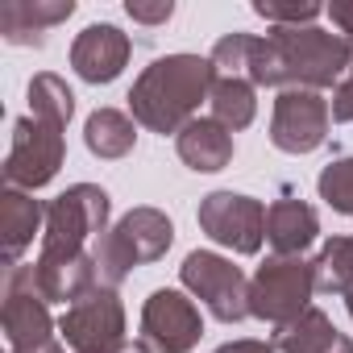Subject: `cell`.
Returning <instances> with one entry per match:
<instances>
[{"instance_id":"obj_1","label":"cell","mask_w":353,"mask_h":353,"mask_svg":"<svg viewBox=\"0 0 353 353\" xmlns=\"http://www.w3.org/2000/svg\"><path fill=\"white\" fill-rule=\"evenodd\" d=\"M212 88H216L212 59L166 54L137 75V83L129 92V108H133V121L145 125L150 133L179 137V129L196 121V108L204 100H212Z\"/></svg>"},{"instance_id":"obj_2","label":"cell","mask_w":353,"mask_h":353,"mask_svg":"<svg viewBox=\"0 0 353 353\" xmlns=\"http://www.w3.org/2000/svg\"><path fill=\"white\" fill-rule=\"evenodd\" d=\"M170 241H174V225H170L166 212H158V208H133V212H125L92 245V262H96L100 287L117 291V283H125L133 266L158 262L170 250Z\"/></svg>"},{"instance_id":"obj_3","label":"cell","mask_w":353,"mask_h":353,"mask_svg":"<svg viewBox=\"0 0 353 353\" xmlns=\"http://www.w3.org/2000/svg\"><path fill=\"white\" fill-rule=\"evenodd\" d=\"M274 50H279V67H283V92L287 88H307L320 92L328 83H336L341 75L353 71V42L345 34H328L316 26H279L270 34Z\"/></svg>"},{"instance_id":"obj_4","label":"cell","mask_w":353,"mask_h":353,"mask_svg":"<svg viewBox=\"0 0 353 353\" xmlns=\"http://www.w3.org/2000/svg\"><path fill=\"white\" fill-rule=\"evenodd\" d=\"M108 192L96 183H75L46 208L42 229V254L38 258H79L88 254V241L108 233Z\"/></svg>"},{"instance_id":"obj_5","label":"cell","mask_w":353,"mask_h":353,"mask_svg":"<svg viewBox=\"0 0 353 353\" xmlns=\"http://www.w3.org/2000/svg\"><path fill=\"white\" fill-rule=\"evenodd\" d=\"M316 295V270L303 258H270L266 266H258V274L250 279V316L283 328L295 316H303L312 307Z\"/></svg>"},{"instance_id":"obj_6","label":"cell","mask_w":353,"mask_h":353,"mask_svg":"<svg viewBox=\"0 0 353 353\" xmlns=\"http://www.w3.org/2000/svg\"><path fill=\"white\" fill-rule=\"evenodd\" d=\"M63 129L67 125H54V121H42V117H21L13 125V145H9V158H5V183L17 188V192H34V188H46L63 158H67V141H63Z\"/></svg>"},{"instance_id":"obj_7","label":"cell","mask_w":353,"mask_h":353,"mask_svg":"<svg viewBox=\"0 0 353 353\" xmlns=\"http://www.w3.org/2000/svg\"><path fill=\"white\" fill-rule=\"evenodd\" d=\"M179 279H183V287H188L221 324H237V320L250 316V279H245L241 266H233L229 258L208 254V250H196V254L183 258Z\"/></svg>"},{"instance_id":"obj_8","label":"cell","mask_w":353,"mask_h":353,"mask_svg":"<svg viewBox=\"0 0 353 353\" xmlns=\"http://www.w3.org/2000/svg\"><path fill=\"white\" fill-rule=\"evenodd\" d=\"M200 229L233 250V254H258L262 241H266V204L254 200V196H241V192H212L200 200Z\"/></svg>"},{"instance_id":"obj_9","label":"cell","mask_w":353,"mask_h":353,"mask_svg":"<svg viewBox=\"0 0 353 353\" xmlns=\"http://www.w3.org/2000/svg\"><path fill=\"white\" fill-rule=\"evenodd\" d=\"M63 341L75 353H117L125 345V307L112 287H96L75 299L59 320Z\"/></svg>"},{"instance_id":"obj_10","label":"cell","mask_w":353,"mask_h":353,"mask_svg":"<svg viewBox=\"0 0 353 353\" xmlns=\"http://www.w3.org/2000/svg\"><path fill=\"white\" fill-rule=\"evenodd\" d=\"M328 121H332V104L320 92L287 88V92H279L274 112H270V141L283 154H312L324 145Z\"/></svg>"},{"instance_id":"obj_11","label":"cell","mask_w":353,"mask_h":353,"mask_svg":"<svg viewBox=\"0 0 353 353\" xmlns=\"http://www.w3.org/2000/svg\"><path fill=\"white\" fill-rule=\"evenodd\" d=\"M5 336H9V353H26V349H38L46 341H54L50 303L38 291L34 266H13L9 270V283H5Z\"/></svg>"},{"instance_id":"obj_12","label":"cell","mask_w":353,"mask_h":353,"mask_svg":"<svg viewBox=\"0 0 353 353\" xmlns=\"http://www.w3.org/2000/svg\"><path fill=\"white\" fill-rule=\"evenodd\" d=\"M200 307L183 291H154L141 307V341L158 353H192L200 341Z\"/></svg>"},{"instance_id":"obj_13","label":"cell","mask_w":353,"mask_h":353,"mask_svg":"<svg viewBox=\"0 0 353 353\" xmlns=\"http://www.w3.org/2000/svg\"><path fill=\"white\" fill-rule=\"evenodd\" d=\"M133 54V42L117 26H88L71 42V67L88 83H112Z\"/></svg>"},{"instance_id":"obj_14","label":"cell","mask_w":353,"mask_h":353,"mask_svg":"<svg viewBox=\"0 0 353 353\" xmlns=\"http://www.w3.org/2000/svg\"><path fill=\"white\" fill-rule=\"evenodd\" d=\"M316 233H320V216L312 204L287 196L266 208V241L279 258H303V250L316 241Z\"/></svg>"},{"instance_id":"obj_15","label":"cell","mask_w":353,"mask_h":353,"mask_svg":"<svg viewBox=\"0 0 353 353\" xmlns=\"http://www.w3.org/2000/svg\"><path fill=\"white\" fill-rule=\"evenodd\" d=\"M174 150H179V158L200 170V174H212V170H225L233 162V133L212 121V117H196L192 125L179 129V137H174Z\"/></svg>"},{"instance_id":"obj_16","label":"cell","mask_w":353,"mask_h":353,"mask_svg":"<svg viewBox=\"0 0 353 353\" xmlns=\"http://www.w3.org/2000/svg\"><path fill=\"white\" fill-rule=\"evenodd\" d=\"M38 229H46V208L30 192L9 188L5 196H0V250H5V266L9 270L34 245V233Z\"/></svg>"},{"instance_id":"obj_17","label":"cell","mask_w":353,"mask_h":353,"mask_svg":"<svg viewBox=\"0 0 353 353\" xmlns=\"http://www.w3.org/2000/svg\"><path fill=\"white\" fill-rule=\"evenodd\" d=\"M75 13L71 0H54V5H42V0H9L0 5V34H5L13 46H42L46 42V30L67 21Z\"/></svg>"},{"instance_id":"obj_18","label":"cell","mask_w":353,"mask_h":353,"mask_svg":"<svg viewBox=\"0 0 353 353\" xmlns=\"http://www.w3.org/2000/svg\"><path fill=\"white\" fill-rule=\"evenodd\" d=\"M274 349L279 353H353V341L320 307H307L303 316H295L274 332Z\"/></svg>"},{"instance_id":"obj_19","label":"cell","mask_w":353,"mask_h":353,"mask_svg":"<svg viewBox=\"0 0 353 353\" xmlns=\"http://www.w3.org/2000/svg\"><path fill=\"white\" fill-rule=\"evenodd\" d=\"M83 141L96 158H125L137 141V121H129L117 108H96L83 125Z\"/></svg>"},{"instance_id":"obj_20","label":"cell","mask_w":353,"mask_h":353,"mask_svg":"<svg viewBox=\"0 0 353 353\" xmlns=\"http://www.w3.org/2000/svg\"><path fill=\"white\" fill-rule=\"evenodd\" d=\"M208 104H212V121H221L229 133L250 129V121L258 117V96L250 79H216Z\"/></svg>"},{"instance_id":"obj_21","label":"cell","mask_w":353,"mask_h":353,"mask_svg":"<svg viewBox=\"0 0 353 353\" xmlns=\"http://www.w3.org/2000/svg\"><path fill=\"white\" fill-rule=\"evenodd\" d=\"M312 270H316V291H324V295H349L353 291V237L324 241V250L312 262Z\"/></svg>"},{"instance_id":"obj_22","label":"cell","mask_w":353,"mask_h":353,"mask_svg":"<svg viewBox=\"0 0 353 353\" xmlns=\"http://www.w3.org/2000/svg\"><path fill=\"white\" fill-rule=\"evenodd\" d=\"M30 112L42 117V121L67 125L71 112H75V96H71V88H67L59 75L42 71V75H34V83H30Z\"/></svg>"},{"instance_id":"obj_23","label":"cell","mask_w":353,"mask_h":353,"mask_svg":"<svg viewBox=\"0 0 353 353\" xmlns=\"http://www.w3.org/2000/svg\"><path fill=\"white\" fill-rule=\"evenodd\" d=\"M316 192H320V200H324L332 212L353 216V158H332V162L320 170Z\"/></svg>"},{"instance_id":"obj_24","label":"cell","mask_w":353,"mask_h":353,"mask_svg":"<svg viewBox=\"0 0 353 353\" xmlns=\"http://www.w3.org/2000/svg\"><path fill=\"white\" fill-rule=\"evenodd\" d=\"M254 13L266 17V21H274V30L279 26L295 30V26H312L324 9L320 5H274V0H254Z\"/></svg>"},{"instance_id":"obj_25","label":"cell","mask_w":353,"mask_h":353,"mask_svg":"<svg viewBox=\"0 0 353 353\" xmlns=\"http://www.w3.org/2000/svg\"><path fill=\"white\" fill-rule=\"evenodd\" d=\"M125 13H129L133 21H141V26H162V21L174 17V5H170V0H162V5H137V0H129Z\"/></svg>"},{"instance_id":"obj_26","label":"cell","mask_w":353,"mask_h":353,"mask_svg":"<svg viewBox=\"0 0 353 353\" xmlns=\"http://www.w3.org/2000/svg\"><path fill=\"white\" fill-rule=\"evenodd\" d=\"M332 117L336 121H353V79H345L332 96Z\"/></svg>"},{"instance_id":"obj_27","label":"cell","mask_w":353,"mask_h":353,"mask_svg":"<svg viewBox=\"0 0 353 353\" xmlns=\"http://www.w3.org/2000/svg\"><path fill=\"white\" fill-rule=\"evenodd\" d=\"M328 17L341 26V34L353 42V0H336V5H328Z\"/></svg>"},{"instance_id":"obj_28","label":"cell","mask_w":353,"mask_h":353,"mask_svg":"<svg viewBox=\"0 0 353 353\" xmlns=\"http://www.w3.org/2000/svg\"><path fill=\"white\" fill-rule=\"evenodd\" d=\"M216 353H279V349L266 345V341H229V345H221Z\"/></svg>"},{"instance_id":"obj_29","label":"cell","mask_w":353,"mask_h":353,"mask_svg":"<svg viewBox=\"0 0 353 353\" xmlns=\"http://www.w3.org/2000/svg\"><path fill=\"white\" fill-rule=\"evenodd\" d=\"M117 353H154V349H150V345H145V341H133V345H121V349H117Z\"/></svg>"},{"instance_id":"obj_30","label":"cell","mask_w":353,"mask_h":353,"mask_svg":"<svg viewBox=\"0 0 353 353\" xmlns=\"http://www.w3.org/2000/svg\"><path fill=\"white\" fill-rule=\"evenodd\" d=\"M26 353H63V349H59V341H46V345H38V349H26Z\"/></svg>"},{"instance_id":"obj_31","label":"cell","mask_w":353,"mask_h":353,"mask_svg":"<svg viewBox=\"0 0 353 353\" xmlns=\"http://www.w3.org/2000/svg\"><path fill=\"white\" fill-rule=\"evenodd\" d=\"M345 307H349V316H353V291H349V295H345Z\"/></svg>"}]
</instances>
